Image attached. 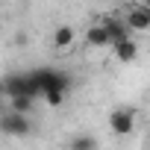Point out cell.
Instances as JSON below:
<instances>
[{
	"instance_id": "cell-1",
	"label": "cell",
	"mask_w": 150,
	"mask_h": 150,
	"mask_svg": "<svg viewBox=\"0 0 150 150\" xmlns=\"http://www.w3.org/2000/svg\"><path fill=\"white\" fill-rule=\"evenodd\" d=\"M71 86H74L71 74L59 71V68H35V71L27 74V94L33 100L44 97L47 106H62Z\"/></svg>"
},
{
	"instance_id": "cell-2",
	"label": "cell",
	"mask_w": 150,
	"mask_h": 150,
	"mask_svg": "<svg viewBox=\"0 0 150 150\" xmlns=\"http://www.w3.org/2000/svg\"><path fill=\"white\" fill-rule=\"evenodd\" d=\"M0 132H3V135H12V138H27V135L33 132V121H30L24 112L6 109V112H0Z\"/></svg>"
},
{
	"instance_id": "cell-9",
	"label": "cell",
	"mask_w": 150,
	"mask_h": 150,
	"mask_svg": "<svg viewBox=\"0 0 150 150\" xmlns=\"http://www.w3.org/2000/svg\"><path fill=\"white\" fill-rule=\"evenodd\" d=\"M68 150H97V138L91 132H74L68 138Z\"/></svg>"
},
{
	"instance_id": "cell-5",
	"label": "cell",
	"mask_w": 150,
	"mask_h": 150,
	"mask_svg": "<svg viewBox=\"0 0 150 150\" xmlns=\"http://www.w3.org/2000/svg\"><path fill=\"white\" fill-rule=\"evenodd\" d=\"M97 24H103V30L109 33V38H112V41H121V38H127V35H129V27H127V21H124L121 15L106 12V15H100V21H97Z\"/></svg>"
},
{
	"instance_id": "cell-8",
	"label": "cell",
	"mask_w": 150,
	"mask_h": 150,
	"mask_svg": "<svg viewBox=\"0 0 150 150\" xmlns=\"http://www.w3.org/2000/svg\"><path fill=\"white\" fill-rule=\"evenodd\" d=\"M74 41H77V30L74 27H68V24L56 27V33H53V47L56 50H68Z\"/></svg>"
},
{
	"instance_id": "cell-7",
	"label": "cell",
	"mask_w": 150,
	"mask_h": 150,
	"mask_svg": "<svg viewBox=\"0 0 150 150\" xmlns=\"http://www.w3.org/2000/svg\"><path fill=\"white\" fill-rule=\"evenodd\" d=\"M112 47H115V56H118L124 65H129V62L138 59V41H135L132 35H127V38H121V41H112Z\"/></svg>"
},
{
	"instance_id": "cell-11",
	"label": "cell",
	"mask_w": 150,
	"mask_h": 150,
	"mask_svg": "<svg viewBox=\"0 0 150 150\" xmlns=\"http://www.w3.org/2000/svg\"><path fill=\"white\" fill-rule=\"evenodd\" d=\"M33 103H35V100H33L30 94H15V97H9V109L24 112V115H27V112H33Z\"/></svg>"
},
{
	"instance_id": "cell-3",
	"label": "cell",
	"mask_w": 150,
	"mask_h": 150,
	"mask_svg": "<svg viewBox=\"0 0 150 150\" xmlns=\"http://www.w3.org/2000/svg\"><path fill=\"white\" fill-rule=\"evenodd\" d=\"M109 129L115 135H132L135 132V109L132 106H118L109 112Z\"/></svg>"
},
{
	"instance_id": "cell-6",
	"label": "cell",
	"mask_w": 150,
	"mask_h": 150,
	"mask_svg": "<svg viewBox=\"0 0 150 150\" xmlns=\"http://www.w3.org/2000/svg\"><path fill=\"white\" fill-rule=\"evenodd\" d=\"M0 94L15 97V94H27V74H9L0 80Z\"/></svg>"
},
{
	"instance_id": "cell-10",
	"label": "cell",
	"mask_w": 150,
	"mask_h": 150,
	"mask_svg": "<svg viewBox=\"0 0 150 150\" xmlns=\"http://www.w3.org/2000/svg\"><path fill=\"white\" fill-rule=\"evenodd\" d=\"M86 44H88V47H109L112 38H109V33L103 30V24H94V27L86 33Z\"/></svg>"
},
{
	"instance_id": "cell-4",
	"label": "cell",
	"mask_w": 150,
	"mask_h": 150,
	"mask_svg": "<svg viewBox=\"0 0 150 150\" xmlns=\"http://www.w3.org/2000/svg\"><path fill=\"white\" fill-rule=\"evenodd\" d=\"M124 21H127L129 30H135V33H147V30H150V6H144V3L129 6L127 15H124Z\"/></svg>"
}]
</instances>
